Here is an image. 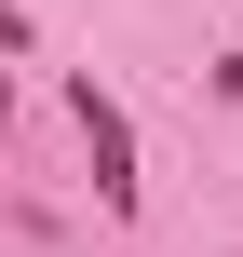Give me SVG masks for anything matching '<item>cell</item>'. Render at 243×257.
<instances>
[{
    "instance_id": "obj_1",
    "label": "cell",
    "mask_w": 243,
    "mask_h": 257,
    "mask_svg": "<svg viewBox=\"0 0 243 257\" xmlns=\"http://www.w3.org/2000/svg\"><path fill=\"white\" fill-rule=\"evenodd\" d=\"M68 108H81V149H95V190H108V203H135V136H122V108H108L95 81H81Z\"/></svg>"
}]
</instances>
